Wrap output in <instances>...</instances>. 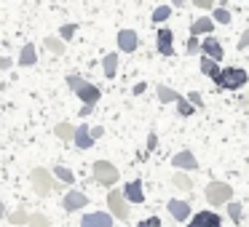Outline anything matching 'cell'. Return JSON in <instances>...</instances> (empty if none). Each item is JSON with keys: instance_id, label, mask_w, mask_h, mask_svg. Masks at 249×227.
Instances as JSON below:
<instances>
[{"instance_id": "cell-1", "label": "cell", "mask_w": 249, "mask_h": 227, "mask_svg": "<svg viewBox=\"0 0 249 227\" xmlns=\"http://www.w3.org/2000/svg\"><path fill=\"white\" fill-rule=\"evenodd\" d=\"M212 81H214L220 88H225V91H238V88H244L249 83V75H247V70H241V67H225V70H220Z\"/></svg>"}, {"instance_id": "cell-2", "label": "cell", "mask_w": 249, "mask_h": 227, "mask_svg": "<svg viewBox=\"0 0 249 227\" xmlns=\"http://www.w3.org/2000/svg\"><path fill=\"white\" fill-rule=\"evenodd\" d=\"M30 182H33V190L40 195V198H46L51 190L67 187V184H62V182H54V177H51L49 168H33V174H30Z\"/></svg>"}, {"instance_id": "cell-3", "label": "cell", "mask_w": 249, "mask_h": 227, "mask_svg": "<svg viewBox=\"0 0 249 227\" xmlns=\"http://www.w3.org/2000/svg\"><path fill=\"white\" fill-rule=\"evenodd\" d=\"M91 174H94V179H97L102 187H113V184L118 182V177H121V171L110 161H97L91 166Z\"/></svg>"}, {"instance_id": "cell-4", "label": "cell", "mask_w": 249, "mask_h": 227, "mask_svg": "<svg viewBox=\"0 0 249 227\" xmlns=\"http://www.w3.org/2000/svg\"><path fill=\"white\" fill-rule=\"evenodd\" d=\"M233 198V187L225 182H212L206 184V200H209L212 206H228Z\"/></svg>"}, {"instance_id": "cell-5", "label": "cell", "mask_w": 249, "mask_h": 227, "mask_svg": "<svg viewBox=\"0 0 249 227\" xmlns=\"http://www.w3.org/2000/svg\"><path fill=\"white\" fill-rule=\"evenodd\" d=\"M107 206H110V216H115V219H121V222L129 219V203L124 200V195H121L118 190L107 193Z\"/></svg>"}, {"instance_id": "cell-6", "label": "cell", "mask_w": 249, "mask_h": 227, "mask_svg": "<svg viewBox=\"0 0 249 227\" xmlns=\"http://www.w3.org/2000/svg\"><path fill=\"white\" fill-rule=\"evenodd\" d=\"M188 227H222V216L214 214V211H198L188 222Z\"/></svg>"}, {"instance_id": "cell-7", "label": "cell", "mask_w": 249, "mask_h": 227, "mask_svg": "<svg viewBox=\"0 0 249 227\" xmlns=\"http://www.w3.org/2000/svg\"><path fill=\"white\" fill-rule=\"evenodd\" d=\"M172 163H174L177 171H196V168H198V161H196V155L190 150H179L177 155L172 158Z\"/></svg>"}, {"instance_id": "cell-8", "label": "cell", "mask_w": 249, "mask_h": 227, "mask_svg": "<svg viewBox=\"0 0 249 227\" xmlns=\"http://www.w3.org/2000/svg\"><path fill=\"white\" fill-rule=\"evenodd\" d=\"M166 211H169V216H172L174 222H185L190 216V203H188V200H177V198H174V200H169V203H166Z\"/></svg>"}, {"instance_id": "cell-9", "label": "cell", "mask_w": 249, "mask_h": 227, "mask_svg": "<svg viewBox=\"0 0 249 227\" xmlns=\"http://www.w3.org/2000/svg\"><path fill=\"white\" fill-rule=\"evenodd\" d=\"M201 51H204L206 59H212L217 65V62H222V56H225V49L220 46V40L217 38H206L204 43H201Z\"/></svg>"}, {"instance_id": "cell-10", "label": "cell", "mask_w": 249, "mask_h": 227, "mask_svg": "<svg viewBox=\"0 0 249 227\" xmlns=\"http://www.w3.org/2000/svg\"><path fill=\"white\" fill-rule=\"evenodd\" d=\"M156 43H158V51H161L163 56H174V35L169 27H161L156 35Z\"/></svg>"}, {"instance_id": "cell-11", "label": "cell", "mask_w": 249, "mask_h": 227, "mask_svg": "<svg viewBox=\"0 0 249 227\" xmlns=\"http://www.w3.org/2000/svg\"><path fill=\"white\" fill-rule=\"evenodd\" d=\"M113 225V216L105 214V211H91V214H83L81 227H110Z\"/></svg>"}, {"instance_id": "cell-12", "label": "cell", "mask_w": 249, "mask_h": 227, "mask_svg": "<svg viewBox=\"0 0 249 227\" xmlns=\"http://www.w3.org/2000/svg\"><path fill=\"white\" fill-rule=\"evenodd\" d=\"M121 195H124V200H129V203H134V206L145 203V193H142V182H140V179H134V182L126 184Z\"/></svg>"}, {"instance_id": "cell-13", "label": "cell", "mask_w": 249, "mask_h": 227, "mask_svg": "<svg viewBox=\"0 0 249 227\" xmlns=\"http://www.w3.org/2000/svg\"><path fill=\"white\" fill-rule=\"evenodd\" d=\"M75 94H78V97H81V102L86 104V107H94V104L99 102V97H102V94H99V88L94 86V83H89V81L83 83V86L78 88Z\"/></svg>"}, {"instance_id": "cell-14", "label": "cell", "mask_w": 249, "mask_h": 227, "mask_svg": "<svg viewBox=\"0 0 249 227\" xmlns=\"http://www.w3.org/2000/svg\"><path fill=\"white\" fill-rule=\"evenodd\" d=\"M118 46H121V51L131 54V51L140 46V38H137L134 30H121V32H118Z\"/></svg>"}, {"instance_id": "cell-15", "label": "cell", "mask_w": 249, "mask_h": 227, "mask_svg": "<svg viewBox=\"0 0 249 227\" xmlns=\"http://www.w3.org/2000/svg\"><path fill=\"white\" fill-rule=\"evenodd\" d=\"M89 198L83 193H75V190H70V193L65 195V200H62V206H65L67 211H78V209H86Z\"/></svg>"}, {"instance_id": "cell-16", "label": "cell", "mask_w": 249, "mask_h": 227, "mask_svg": "<svg viewBox=\"0 0 249 227\" xmlns=\"http://www.w3.org/2000/svg\"><path fill=\"white\" fill-rule=\"evenodd\" d=\"M214 30V22L209 16H198L193 24H190V38H198V35H209Z\"/></svg>"}, {"instance_id": "cell-17", "label": "cell", "mask_w": 249, "mask_h": 227, "mask_svg": "<svg viewBox=\"0 0 249 227\" xmlns=\"http://www.w3.org/2000/svg\"><path fill=\"white\" fill-rule=\"evenodd\" d=\"M72 142L78 145V150H89L91 147V136H89V126H78L75 134H72Z\"/></svg>"}, {"instance_id": "cell-18", "label": "cell", "mask_w": 249, "mask_h": 227, "mask_svg": "<svg viewBox=\"0 0 249 227\" xmlns=\"http://www.w3.org/2000/svg\"><path fill=\"white\" fill-rule=\"evenodd\" d=\"M35 62H38V51H35L33 43H27L22 49V54H19V65H22V67H33Z\"/></svg>"}, {"instance_id": "cell-19", "label": "cell", "mask_w": 249, "mask_h": 227, "mask_svg": "<svg viewBox=\"0 0 249 227\" xmlns=\"http://www.w3.org/2000/svg\"><path fill=\"white\" fill-rule=\"evenodd\" d=\"M102 67H105V75L107 78H115V72H118V54H105V59H102Z\"/></svg>"}, {"instance_id": "cell-20", "label": "cell", "mask_w": 249, "mask_h": 227, "mask_svg": "<svg viewBox=\"0 0 249 227\" xmlns=\"http://www.w3.org/2000/svg\"><path fill=\"white\" fill-rule=\"evenodd\" d=\"M54 174L59 177V182H62V184H67V187H70V184L75 182V174H72L67 166H56V168H54Z\"/></svg>"}, {"instance_id": "cell-21", "label": "cell", "mask_w": 249, "mask_h": 227, "mask_svg": "<svg viewBox=\"0 0 249 227\" xmlns=\"http://www.w3.org/2000/svg\"><path fill=\"white\" fill-rule=\"evenodd\" d=\"M212 22H220V24H231V11H228L225 6H214V16H209Z\"/></svg>"}, {"instance_id": "cell-22", "label": "cell", "mask_w": 249, "mask_h": 227, "mask_svg": "<svg viewBox=\"0 0 249 227\" xmlns=\"http://www.w3.org/2000/svg\"><path fill=\"white\" fill-rule=\"evenodd\" d=\"M172 184H174V187H179V190H190V187H193L190 177H188V174H182V171H177V174L172 177Z\"/></svg>"}, {"instance_id": "cell-23", "label": "cell", "mask_w": 249, "mask_h": 227, "mask_svg": "<svg viewBox=\"0 0 249 227\" xmlns=\"http://www.w3.org/2000/svg\"><path fill=\"white\" fill-rule=\"evenodd\" d=\"M201 72H204V75H209V78H214L217 72H220V65H214L212 59H206V56H201Z\"/></svg>"}, {"instance_id": "cell-24", "label": "cell", "mask_w": 249, "mask_h": 227, "mask_svg": "<svg viewBox=\"0 0 249 227\" xmlns=\"http://www.w3.org/2000/svg\"><path fill=\"white\" fill-rule=\"evenodd\" d=\"M158 99H161L163 104H169V102H177L179 94L172 91V88H166V86H158Z\"/></svg>"}, {"instance_id": "cell-25", "label": "cell", "mask_w": 249, "mask_h": 227, "mask_svg": "<svg viewBox=\"0 0 249 227\" xmlns=\"http://www.w3.org/2000/svg\"><path fill=\"white\" fill-rule=\"evenodd\" d=\"M46 49H49L54 56H62V54H65V43H62L59 38H46Z\"/></svg>"}, {"instance_id": "cell-26", "label": "cell", "mask_w": 249, "mask_h": 227, "mask_svg": "<svg viewBox=\"0 0 249 227\" xmlns=\"http://www.w3.org/2000/svg\"><path fill=\"white\" fill-rule=\"evenodd\" d=\"M54 134L59 136V139H72V134H75V126H70V123H59L54 129Z\"/></svg>"}, {"instance_id": "cell-27", "label": "cell", "mask_w": 249, "mask_h": 227, "mask_svg": "<svg viewBox=\"0 0 249 227\" xmlns=\"http://www.w3.org/2000/svg\"><path fill=\"white\" fill-rule=\"evenodd\" d=\"M8 219H11V225H14V227H19V225H27L30 214H27L24 209H19V211H14V214H8Z\"/></svg>"}, {"instance_id": "cell-28", "label": "cell", "mask_w": 249, "mask_h": 227, "mask_svg": "<svg viewBox=\"0 0 249 227\" xmlns=\"http://www.w3.org/2000/svg\"><path fill=\"white\" fill-rule=\"evenodd\" d=\"M169 16H172V6H158L153 11V22H166Z\"/></svg>"}, {"instance_id": "cell-29", "label": "cell", "mask_w": 249, "mask_h": 227, "mask_svg": "<svg viewBox=\"0 0 249 227\" xmlns=\"http://www.w3.org/2000/svg\"><path fill=\"white\" fill-rule=\"evenodd\" d=\"M27 227H51V225H49V219H46L43 214H30Z\"/></svg>"}, {"instance_id": "cell-30", "label": "cell", "mask_w": 249, "mask_h": 227, "mask_svg": "<svg viewBox=\"0 0 249 227\" xmlns=\"http://www.w3.org/2000/svg\"><path fill=\"white\" fill-rule=\"evenodd\" d=\"M228 214H231V219L236 222V225H241L244 211H241V206H238V203H233V200H231V203H228Z\"/></svg>"}, {"instance_id": "cell-31", "label": "cell", "mask_w": 249, "mask_h": 227, "mask_svg": "<svg viewBox=\"0 0 249 227\" xmlns=\"http://www.w3.org/2000/svg\"><path fill=\"white\" fill-rule=\"evenodd\" d=\"M78 32V24H62L59 30V40H72V35Z\"/></svg>"}, {"instance_id": "cell-32", "label": "cell", "mask_w": 249, "mask_h": 227, "mask_svg": "<svg viewBox=\"0 0 249 227\" xmlns=\"http://www.w3.org/2000/svg\"><path fill=\"white\" fill-rule=\"evenodd\" d=\"M177 110H179V115H185V118H190V115L196 113V110L188 104V99H185V97H179V99H177Z\"/></svg>"}, {"instance_id": "cell-33", "label": "cell", "mask_w": 249, "mask_h": 227, "mask_svg": "<svg viewBox=\"0 0 249 227\" xmlns=\"http://www.w3.org/2000/svg\"><path fill=\"white\" fill-rule=\"evenodd\" d=\"M188 104H190L193 110H204V99H201V94H198V91H190V94H188Z\"/></svg>"}, {"instance_id": "cell-34", "label": "cell", "mask_w": 249, "mask_h": 227, "mask_svg": "<svg viewBox=\"0 0 249 227\" xmlns=\"http://www.w3.org/2000/svg\"><path fill=\"white\" fill-rule=\"evenodd\" d=\"M83 83H86V81H83L81 75H70V78H67V86H70V91H78Z\"/></svg>"}, {"instance_id": "cell-35", "label": "cell", "mask_w": 249, "mask_h": 227, "mask_svg": "<svg viewBox=\"0 0 249 227\" xmlns=\"http://www.w3.org/2000/svg\"><path fill=\"white\" fill-rule=\"evenodd\" d=\"M137 227H161V219H158V216H147V219H142Z\"/></svg>"}, {"instance_id": "cell-36", "label": "cell", "mask_w": 249, "mask_h": 227, "mask_svg": "<svg viewBox=\"0 0 249 227\" xmlns=\"http://www.w3.org/2000/svg\"><path fill=\"white\" fill-rule=\"evenodd\" d=\"M198 49H201V40H198V38H190V40H188V54H196Z\"/></svg>"}, {"instance_id": "cell-37", "label": "cell", "mask_w": 249, "mask_h": 227, "mask_svg": "<svg viewBox=\"0 0 249 227\" xmlns=\"http://www.w3.org/2000/svg\"><path fill=\"white\" fill-rule=\"evenodd\" d=\"M102 134H105V129H102V126H94V129H89V136H91V142H94V139H99Z\"/></svg>"}, {"instance_id": "cell-38", "label": "cell", "mask_w": 249, "mask_h": 227, "mask_svg": "<svg viewBox=\"0 0 249 227\" xmlns=\"http://www.w3.org/2000/svg\"><path fill=\"white\" fill-rule=\"evenodd\" d=\"M241 49H249V30L241 35V40H238V51H241Z\"/></svg>"}, {"instance_id": "cell-39", "label": "cell", "mask_w": 249, "mask_h": 227, "mask_svg": "<svg viewBox=\"0 0 249 227\" xmlns=\"http://www.w3.org/2000/svg\"><path fill=\"white\" fill-rule=\"evenodd\" d=\"M158 147V139H156V134H150L147 136V150H156Z\"/></svg>"}, {"instance_id": "cell-40", "label": "cell", "mask_w": 249, "mask_h": 227, "mask_svg": "<svg viewBox=\"0 0 249 227\" xmlns=\"http://www.w3.org/2000/svg\"><path fill=\"white\" fill-rule=\"evenodd\" d=\"M11 67V59L8 56H0V70H8Z\"/></svg>"}, {"instance_id": "cell-41", "label": "cell", "mask_w": 249, "mask_h": 227, "mask_svg": "<svg viewBox=\"0 0 249 227\" xmlns=\"http://www.w3.org/2000/svg\"><path fill=\"white\" fill-rule=\"evenodd\" d=\"M196 6H201V8H214V6H212V0H196Z\"/></svg>"}, {"instance_id": "cell-42", "label": "cell", "mask_w": 249, "mask_h": 227, "mask_svg": "<svg viewBox=\"0 0 249 227\" xmlns=\"http://www.w3.org/2000/svg\"><path fill=\"white\" fill-rule=\"evenodd\" d=\"M134 94L140 97V94H145V83H140V86H134Z\"/></svg>"}, {"instance_id": "cell-43", "label": "cell", "mask_w": 249, "mask_h": 227, "mask_svg": "<svg viewBox=\"0 0 249 227\" xmlns=\"http://www.w3.org/2000/svg\"><path fill=\"white\" fill-rule=\"evenodd\" d=\"M241 104H249V88H247V91L241 94Z\"/></svg>"}, {"instance_id": "cell-44", "label": "cell", "mask_w": 249, "mask_h": 227, "mask_svg": "<svg viewBox=\"0 0 249 227\" xmlns=\"http://www.w3.org/2000/svg\"><path fill=\"white\" fill-rule=\"evenodd\" d=\"M0 216H6V206H3V200H0Z\"/></svg>"}]
</instances>
